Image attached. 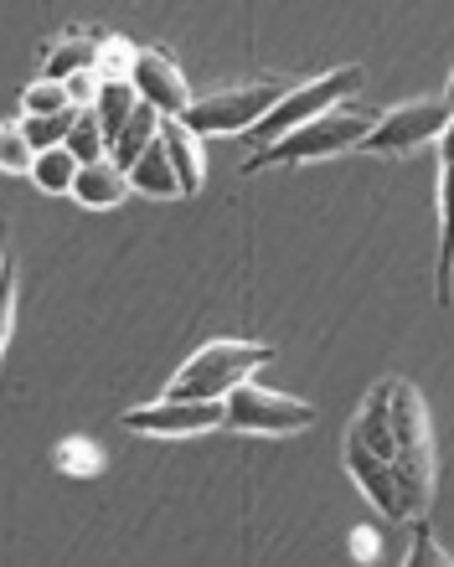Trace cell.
I'll use <instances>...</instances> for the list:
<instances>
[{
	"mask_svg": "<svg viewBox=\"0 0 454 567\" xmlns=\"http://www.w3.org/2000/svg\"><path fill=\"white\" fill-rule=\"evenodd\" d=\"M130 89L145 109H155L161 120H182L186 104H192V89H186V73L176 68L171 52L161 47H140L135 68H130Z\"/></svg>",
	"mask_w": 454,
	"mask_h": 567,
	"instance_id": "cell-8",
	"label": "cell"
},
{
	"mask_svg": "<svg viewBox=\"0 0 454 567\" xmlns=\"http://www.w3.org/2000/svg\"><path fill=\"white\" fill-rule=\"evenodd\" d=\"M378 114H362V109H331V114H320V120L300 124V130H289L279 135L274 145L254 150L248 161H243V176H254V171H274V165H305V161H331V155H347L367 140Z\"/></svg>",
	"mask_w": 454,
	"mask_h": 567,
	"instance_id": "cell-3",
	"label": "cell"
},
{
	"mask_svg": "<svg viewBox=\"0 0 454 567\" xmlns=\"http://www.w3.org/2000/svg\"><path fill=\"white\" fill-rule=\"evenodd\" d=\"M6 238H11V227L0 223V269H6Z\"/></svg>",
	"mask_w": 454,
	"mask_h": 567,
	"instance_id": "cell-24",
	"label": "cell"
},
{
	"mask_svg": "<svg viewBox=\"0 0 454 567\" xmlns=\"http://www.w3.org/2000/svg\"><path fill=\"white\" fill-rule=\"evenodd\" d=\"M362 83H367L362 68H336V73H326V78H310V83H300V89H289L285 99H279V104H274L254 130H243V135H248V145L254 150H264V145H274L279 135H289V130H300V124H310V120H320V114L341 109L351 93H362Z\"/></svg>",
	"mask_w": 454,
	"mask_h": 567,
	"instance_id": "cell-4",
	"label": "cell"
},
{
	"mask_svg": "<svg viewBox=\"0 0 454 567\" xmlns=\"http://www.w3.org/2000/svg\"><path fill=\"white\" fill-rule=\"evenodd\" d=\"M155 130H161V114H155V109H145V104H135V114H130V124L114 135V145H109L104 161L120 165V171H130V165H135L140 155L155 145Z\"/></svg>",
	"mask_w": 454,
	"mask_h": 567,
	"instance_id": "cell-13",
	"label": "cell"
},
{
	"mask_svg": "<svg viewBox=\"0 0 454 567\" xmlns=\"http://www.w3.org/2000/svg\"><path fill=\"white\" fill-rule=\"evenodd\" d=\"M62 93H68V109H93V99H99V78L73 73L68 83H62Z\"/></svg>",
	"mask_w": 454,
	"mask_h": 567,
	"instance_id": "cell-23",
	"label": "cell"
},
{
	"mask_svg": "<svg viewBox=\"0 0 454 567\" xmlns=\"http://www.w3.org/2000/svg\"><path fill=\"white\" fill-rule=\"evenodd\" d=\"M73 120L78 109H62V114H47V120H16V124H21V140L31 145V155H42V150H62Z\"/></svg>",
	"mask_w": 454,
	"mask_h": 567,
	"instance_id": "cell-18",
	"label": "cell"
},
{
	"mask_svg": "<svg viewBox=\"0 0 454 567\" xmlns=\"http://www.w3.org/2000/svg\"><path fill=\"white\" fill-rule=\"evenodd\" d=\"M73 202H83V207H120L124 196H130V181H124L120 165H109V161H93V165H78V176H73Z\"/></svg>",
	"mask_w": 454,
	"mask_h": 567,
	"instance_id": "cell-11",
	"label": "cell"
},
{
	"mask_svg": "<svg viewBox=\"0 0 454 567\" xmlns=\"http://www.w3.org/2000/svg\"><path fill=\"white\" fill-rule=\"evenodd\" d=\"M135 89L130 83H99V99H93V120H99V135H104V145H114V135H120L124 124H130V114H135Z\"/></svg>",
	"mask_w": 454,
	"mask_h": 567,
	"instance_id": "cell-15",
	"label": "cell"
},
{
	"mask_svg": "<svg viewBox=\"0 0 454 567\" xmlns=\"http://www.w3.org/2000/svg\"><path fill=\"white\" fill-rule=\"evenodd\" d=\"M316 423V403H300V398H285L274 388H258V382H243L238 392L223 398V429L238 433H300Z\"/></svg>",
	"mask_w": 454,
	"mask_h": 567,
	"instance_id": "cell-7",
	"label": "cell"
},
{
	"mask_svg": "<svg viewBox=\"0 0 454 567\" xmlns=\"http://www.w3.org/2000/svg\"><path fill=\"white\" fill-rule=\"evenodd\" d=\"M347 470L388 522H424L440 460H434L424 392L413 382L388 377L362 398L347 429Z\"/></svg>",
	"mask_w": 454,
	"mask_h": 567,
	"instance_id": "cell-1",
	"label": "cell"
},
{
	"mask_svg": "<svg viewBox=\"0 0 454 567\" xmlns=\"http://www.w3.org/2000/svg\"><path fill=\"white\" fill-rule=\"evenodd\" d=\"M0 171H11V176L31 171V145L21 140V124H0Z\"/></svg>",
	"mask_w": 454,
	"mask_h": 567,
	"instance_id": "cell-20",
	"label": "cell"
},
{
	"mask_svg": "<svg viewBox=\"0 0 454 567\" xmlns=\"http://www.w3.org/2000/svg\"><path fill=\"white\" fill-rule=\"evenodd\" d=\"M450 135V99H413V104H398L388 114L372 120L367 140L357 150L362 155H403V150H419V145H440Z\"/></svg>",
	"mask_w": 454,
	"mask_h": 567,
	"instance_id": "cell-6",
	"label": "cell"
},
{
	"mask_svg": "<svg viewBox=\"0 0 454 567\" xmlns=\"http://www.w3.org/2000/svg\"><path fill=\"white\" fill-rule=\"evenodd\" d=\"M155 135H161V130H155ZM124 181H130V192H140V196H161V202L182 196L176 192V176H171V161H166V150H161V140L124 171Z\"/></svg>",
	"mask_w": 454,
	"mask_h": 567,
	"instance_id": "cell-14",
	"label": "cell"
},
{
	"mask_svg": "<svg viewBox=\"0 0 454 567\" xmlns=\"http://www.w3.org/2000/svg\"><path fill=\"white\" fill-rule=\"evenodd\" d=\"M124 429L151 433V439H197V433L223 429V403H186V398H161L135 413H124Z\"/></svg>",
	"mask_w": 454,
	"mask_h": 567,
	"instance_id": "cell-9",
	"label": "cell"
},
{
	"mask_svg": "<svg viewBox=\"0 0 454 567\" xmlns=\"http://www.w3.org/2000/svg\"><path fill=\"white\" fill-rule=\"evenodd\" d=\"M285 93H289V83H279V78H258V83H243V89L207 93V99H192V104H186L182 130H192L197 140L202 135H243V130H254Z\"/></svg>",
	"mask_w": 454,
	"mask_h": 567,
	"instance_id": "cell-5",
	"label": "cell"
},
{
	"mask_svg": "<svg viewBox=\"0 0 454 567\" xmlns=\"http://www.w3.org/2000/svg\"><path fill=\"white\" fill-rule=\"evenodd\" d=\"M62 150H68L78 165H93V161H104L109 155L104 135H99V120H93V109H78V120H73V130H68V140H62Z\"/></svg>",
	"mask_w": 454,
	"mask_h": 567,
	"instance_id": "cell-17",
	"label": "cell"
},
{
	"mask_svg": "<svg viewBox=\"0 0 454 567\" xmlns=\"http://www.w3.org/2000/svg\"><path fill=\"white\" fill-rule=\"evenodd\" d=\"M11 320H16V264L6 258V269H0V351H6Z\"/></svg>",
	"mask_w": 454,
	"mask_h": 567,
	"instance_id": "cell-22",
	"label": "cell"
},
{
	"mask_svg": "<svg viewBox=\"0 0 454 567\" xmlns=\"http://www.w3.org/2000/svg\"><path fill=\"white\" fill-rule=\"evenodd\" d=\"M93 42H99V37H83V31H62L58 42L47 47L42 78H47V83H68L73 73H93Z\"/></svg>",
	"mask_w": 454,
	"mask_h": 567,
	"instance_id": "cell-12",
	"label": "cell"
},
{
	"mask_svg": "<svg viewBox=\"0 0 454 567\" xmlns=\"http://www.w3.org/2000/svg\"><path fill=\"white\" fill-rule=\"evenodd\" d=\"M403 567H450V553L434 542V532H429L424 522H419V532H413V547H409V563Z\"/></svg>",
	"mask_w": 454,
	"mask_h": 567,
	"instance_id": "cell-21",
	"label": "cell"
},
{
	"mask_svg": "<svg viewBox=\"0 0 454 567\" xmlns=\"http://www.w3.org/2000/svg\"><path fill=\"white\" fill-rule=\"evenodd\" d=\"M274 361V346L264 341H207L202 351L186 357V367L171 377L166 398H186V403H223L227 392H238L243 382H254L258 367Z\"/></svg>",
	"mask_w": 454,
	"mask_h": 567,
	"instance_id": "cell-2",
	"label": "cell"
},
{
	"mask_svg": "<svg viewBox=\"0 0 454 567\" xmlns=\"http://www.w3.org/2000/svg\"><path fill=\"white\" fill-rule=\"evenodd\" d=\"M161 150L171 161V176H176V192L182 196H197L202 192V176H207V161H202V140L192 130H182V120H161Z\"/></svg>",
	"mask_w": 454,
	"mask_h": 567,
	"instance_id": "cell-10",
	"label": "cell"
},
{
	"mask_svg": "<svg viewBox=\"0 0 454 567\" xmlns=\"http://www.w3.org/2000/svg\"><path fill=\"white\" fill-rule=\"evenodd\" d=\"M31 181H37V192L47 196H68L73 192V176H78V161L68 150H42V155H31Z\"/></svg>",
	"mask_w": 454,
	"mask_h": 567,
	"instance_id": "cell-16",
	"label": "cell"
},
{
	"mask_svg": "<svg viewBox=\"0 0 454 567\" xmlns=\"http://www.w3.org/2000/svg\"><path fill=\"white\" fill-rule=\"evenodd\" d=\"M68 109V93H62V83H47V78H37L27 93H21V114L27 120H47V114H62Z\"/></svg>",
	"mask_w": 454,
	"mask_h": 567,
	"instance_id": "cell-19",
	"label": "cell"
}]
</instances>
